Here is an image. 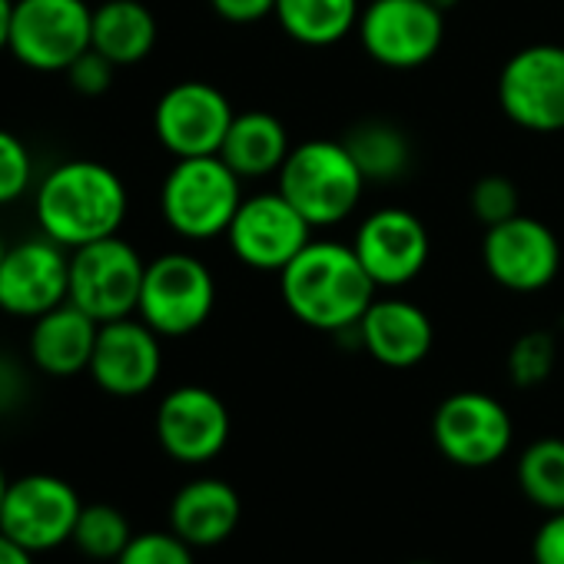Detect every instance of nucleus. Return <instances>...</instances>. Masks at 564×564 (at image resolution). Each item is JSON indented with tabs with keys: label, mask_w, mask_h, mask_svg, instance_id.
I'll return each instance as SVG.
<instances>
[{
	"label": "nucleus",
	"mask_w": 564,
	"mask_h": 564,
	"mask_svg": "<svg viewBox=\"0 0 564 564\" xmlns=\"http://www.w3.org/2000/svg\"><path fill=\"white\" fill-rule=\"evenodd\" d=\"M352 249L379 290H399L422 275L432 256V239L412 209L382 206L359 223Z\"/></svg>",
	"instance_id": "obj_16"
},
{
	"label": "nucleus",
	"mask_w": 564,
	"mask_h": 564,
	"mask_svg": "<svg viewBox=\"0 0 564 564\" xmlns=\"http://www.w3.org/2000/svg\"><path fill=\"white\" fill-rule=\"evenodd\" d=\"M160 333H153L140 316L100 323L94 359H90V379L117 399L143 395L156 386L163 369V349Z\"/></svg>",
	"instance_id": "obj_18"
},
{
	"label": "nucleus",
	"mask_w": 564,
	"mask_h": 564,
	"mask_svg": "<svg viewBox=\"0 0 564 564\" xmlns=\"http://www.w3.org/2000/svg\"><path fill=\"white\" fill-rule=\"evenodd\" d=\"M359 0H275V24L303 47H333L359 28Z\"/></svg>",
	"instance_id": "obj_24"
},
{
	"label": "nucleus",
	"mask_w": 564,
	"mask_h": 564,
	"mask_svg": "<svg viewBox=\"0 0 564 564\" xmlns=\"http://www.w3.org/2000/svg\"><path fill=\"white\" fill-rule=\"evenodd\" d=\"M11 18H14V0H0V51H8V41H11Z\"/></svg>",
	"instance_id": "obj_37"
},
{
	"label": "nucleus",
	"mask_w": 564,
	"mask_h": 564,
	"mask_svg": "<svg viewBox=\"0 0 564 564\" xmlns=\"http://www.w3.org/2000/svg\"><path fill=\"white\" fill-rule=\"evenodd\" d=\"M359 346L389 369H412L429 359L435 343V326L429 313L402 296L372 300L356 326Z\"/></svg>",
	"instance_id": "obj_19"
},
{
	"label": "nucleus",
	"mask_w": 564,
	"mask_h": 564,
	"mask_svg": "<svg viewBox=\"0 0 564 564\" xmlns=\"http://www.w3.org/2000/svg\"><path fill=\"white\" fill-rule=\"evenodd\" d=\"M70 300V249L51 236L8 246L0 262V310L37 319Z\"/></svg>",
	"instance_id": "obj_15"
},
{
	"label": "nucleus",
	"mask_w": 564,
	"mask_h": 564,
	"mask_svg": "<svg viewBox=\"0 0 564 564\" xmlns=\"http://www.w3.org/2000/svg\"><path fill=\"white\" fill-rule=\"evenodd\" d=\"M117 70H120V67H117L113 61H107L100 51L90 47V51H84V54L67 67V80H70V87H74L77 94H84V97H100V94L110 90Z\"/></svg>",
	"instance_id": "obj_32"
},
{
	"label": "nucleus",
	"mask_w": 564,
	"mask_h": 564,
	"mask_svg": "<svg viewBox=\"0 0 564 564\" xmlns=\"http://www.w3.org/2000/svg\"><path fill=\"white\" fill-rule=\"evenodd\" d=\"M34 163L24 140L11 130H0V206L21 199L31 189Z\"/></svg>",
	"instance_id": "obj_31"
},
{
	"label": "nucleus",
	"mask_w": 564,
	"mask_h": 564,
	"mask_svg": "<svg viewBox=\"0 0 564 564\" xmlns=\"http://www.w3.org/2000/svg\"><path fill=\"white\" fill-rule=\"evenodd\" d=\"M18 392H21V372L8 359H0V409L14 405Z\"/></svg>",
	"instance_id": "obj_35"
},
{
	"label": "nucleus",
	"mask_w": 564,
	"mask_h": 564,
	"mask_svg": "<svg viewBox=\"0 0 564 564\" xmlns=\"http://www.w3.org/2000/svg\"><path fill=\"white\" fill-rule=\"evenodd\" d=\"M209 8L226 24H259V21L272 18L275 0H209Z\"/></svg>",
	"instance_id": "obj_34"
},
{
	"label": "nucleus",
	"mask_w": 564,
	"mask_h": 564,
	"mask_svg": "<svg viewBox=\"0 0 564 564\" xmlns=\"http://www.w3.org/2000/svg\"><path fill=\"white\" fill-rule=\"evenodd\" d=\"M97 333H100V323L90 313H84L77 303L67 300L57 310L34 319L31 343H28L31 362L41 372L57 376V379L80 376L90 369Z\"/></svg>",
	"instance_id": "obj_20"
},
{
	"label": "nucleus",
	"mask_w": 564,
	"mask_h": 564,
	"mask_svg": "<svg viewBox=\"0 0 564 564\" xmlns=\"http://www.w3.org/2000/svg\"><path fill=\"white\" fill-rule=\"evenodd\" d=\"M242 518V501L236 488L223 478H193L186 481L170 505V528L189 547L223 544Z\"/></svg>",
	"instance_id": "obj_21"
},
{
	"label": "nucleus",
	"mask_w": 564,
	"mask_h": 564,
	"mask_svg": "<svg viewBox=\"0 0 564 564\" xmlns=\"http://www.w3.org/2000/svg\"><path fill=\"white\" fill-rule=\"evenodd\" d=\"M229 409L203 386H180L156 409V438L163 452L183 465L213 462L229 442Z\"/></svg>",
	"instance_id": "obj_17"
},
{
	"label": "nucleus",
	"mask_w": 564,
	"mask_h": 564,
	"mask_svg": "<svg viewBox=\"0 0 564 564\" xmlns=\"http://www.w3.org/2000/svg\"><path fill=\"white\" fill-rule=\"evenodd\" d=\"M275 180V189L313 223V229L346 223L369 186L343 140L296 143Z\"/></svg>",
	"instance_id": "obj_3"
},
{
	"label": "nucleus",
	"mask_w": 564,
	"mask_h": 564,
	"mask_svg": "<svg viewBox=\"0 0 564 564\" xmlns=\"http://www.w3.org/2000/svg\"><path fill=\"white\" fill-rule=\"evenodd\" d=\"M94 8L87 0H14L8 51L31 70L67 74L90 51Z\"/></svg>",
	"instance_id": "obj_7"
},
{
	"label": "nucleus",
	"mask_w": 564,
	"mask_h": 564,
	"mask_svg": "<svg viewBox=\"0 0 564 564\" xmlns=\"http://www.w3.org/2000/svg\"><path fill=\"white\" fill-rule=\"evenodd\" d=\"M216 306V279L193 252H163L147 262L137 316L160 336L196 333Z\"/></svg>",
	"instance_id": "obj_5"
},
{
	"label": "nucleus",
	"mask_w": 564,
	"mask_h": 564,
	"mask_svg": "<svg viewBox=\"0 0 564 564\" xmlns=\"http://www.w3.org/2000/svg\"><path fill=\"white\" fill-rule=\"evenodd\" d=\"M80 511L84 501L70 481L34 471L8 485L4 508H0V531L31 554H44L74 538Z\"/></svg>",
	"instance_id": "obj_11"
},
{
	"label": "nucleus",
	"mask_w": 564,
	"mask_h": 564,
	"mask_svg": "<svg viewBox=\"0 0 564 564\" xmlns=\"http://www.w3.org/2000/svg\"><path fill=\"white\" fill-rule=\"evenodd\" d=\"M534 564H564V511H551L531 541Z\"/></svg>",
	"instance_id": "obj_33"
},
{
	"label": "nucleus",
	"mask_w": 564,
	"mask_h": 564,
	"mask_svg": "<svg viewBox=\"0 0 564 564\" xmlns=\"http://www.w3.org/2000/svg\"><path fill=\"white\" fill-rule=\"evenodd\" d=\"M113 564H196V561H193V547L170 528V531L133 534Z\"/></svg>",
	"instance_id": "obj_30"
},
{
	"label": "nucleus",
	"mask_w": 564,
	"mask_h": 564,
	"mask_svg": "<svg viewBox=\"0 0 564 564\" xmlns=\"http://www.w3.org/2000/svg\"><path fill=\"white\" fill-rule=\"evenodd\" d=\"M37 554H31L28 547H21L18 541H11L4 531H0V564H34Z\"/></svg>",
	"instance_id": "obj_36"
},
{
	"label": "nucleus",
	"mask_w": 564,
	"mask_h": 564,
	"mask_svg": "<svg viewBox=\"0 0 564 564\" xmlns=\"http://www.w3.org/2000/svg\"><path fill=\"white\" fill-rule=\"evenodd\" d=\"M4 256H8V242L0 239V262H4Z\"/></svg>",
	"instance_id": "obj_40"
},
{
	"label": "nucleus",
	"mask_w": 564,
	"mask_h": 564,
	"mask_svg": "<svg viewBox=\"0 0 564 564\" xmlns=\"http://www.w3.org/2000/svg\"><path fill=\"white\" fill-rule=\"evenodd\" d=\"M343 143L349 147L352 160L359 163L366 183H395L412 170V140L392 120H359L346 130Z\"/></svg>",
	"instance_id": "obj_25"
},
{
	"label": "nucleus",
	"mask_w": 564,
	"mask_h": 564,
	"mask_svg": "<svg viewBox=\"0 0 564 564\" xmlns=\"http://www.w3.org/2000/svg\"><path fill=\"white\" fill-rule=\"evenodd\" d=\"M147 262L120 232L70 249V303L97 323L137 316Z\"/></svg>",
	"instance_id": "obj_6"
},
{
	"label": "nucleus",
	"mask_w": 564,
	"mask_h": 564,
	"mask_svg": "<svg viewBox=\"0 0 564 564\" xmlns=\"http://www.w3.org/2000/svg\"><path fill=\"white\" fill-rule=\"evenodd\" d=\"M226 242L242 265L279 275L313 242V223L279 189L252 193L242 196Z\"/></svg>",
	"instance_id": "obj_9"
},
{
	"label": "nucleus",
	"mask_w": 564,
	"mask_h": 564,
	"mask_svg": "<svg viewBox=\"0 0 564 564\" xmlns=\"http://www.w3.org/2000/svg\"><path fill=\"white\" fill-rule=\"evenodd\" d=\"M438 452L462 468H488L511 448L514 425L508 409L488 392H455L432 415Z\"/></svg>",
	"instance_id": "obj_12"
},
{
	"label": "nucleus",
	"mask_w": 564,
	"mask_h": 564,
	"mask_svg": "<svg viewBox=\"0 0 564 564\" xmlns=\"http://www.w3.org/2000/svg\"><path fill=\"white\" fill-rule=\"evenodd\" d=\"M359 44L389 70L425 67L445 41V11L429 0H369L359 14Z\"/></svg>",
	"instance_id": "obj_8"
},
{
	"label": "nucleus",
	"mask_w": 564,
	"mask_h": 564,
	"mask_svg": "<svg viewBox=\"0 0 564 564\" xmlns=\"http://www.w3.org/2000/svg\"><path fill=\"white\" fill-rule=\"evenodd\" d=\"M468 209L471 216L488 229V226H498L511 216L521 213V196H518V186L501 176V173H488L481 180H475L471 193H468Z\"/></svg>",
	"instance_id": "obj_29"
},
{
	"label": "nucleus",
	"mask_w": 564,
	"mask_h": 564,
	"mask_svg": "<svg viewBox=\"0 0 564 564\" xmlns=\"http://www.w3.org/2000/svg\"><path fill=\"white\" fill-rule=\"evenodd\" d=\"M236 110L216 84L183 80L173 84L153 110V130L163 150L176 160L186 156H216L229 133Z\"/></svg>",
	"instance_id": "obj_14"
},
{
	"label": "nucleus",
	"mask_w": 564,
	"mask_h": 564,
	"mask_svg": "<svg viewBox=\"0 0 564 564\" xmlns=\"http://www.w3.org/2000/svg\"><path fill=\"white\" fill-rule=\"evenodd\" d=\"M429 4H435L438 11H445V14H448L452 8H458V4H462V0H429Z\"/></svg>",
	"instance_id": "obj_38"
},
{
	"label": "nucleus",
	"mask_w": 564,
	"mask_h": 564,
	"mask_svg": "<svg viewBox=\"0 0 564 564\" xmlns=\"http://www.w3.org/2000/svg\"><path fill=\"white\" fill-rule=\"evenodd\" d=\"M293 143L282 120L269 110H242L232 117L229 133L223 140L219 156L232 166L242 180H262L275 176L286 163Z\"/></svg>",
	"instance_id": "obj_22"
},
{
	"label": "nucleus",
	"mask_w": 564,
	"mask_h": 564,
	"mask_svg": "<svg viewBox=\"0 0 564 564\" xmlns=\"http://www.w3.org/2000/svg\"><path fill=\"white\" fill-rule=\"evenodd\" d=\"M156 18L143 0H104L94 8L90 47L117 67L143 64L156 47Z\"/></svg>",
	"instance_id": "obj_23"
},
{
	"label": "nucleus",
	"mask_w": 564,
	"mask_h": 564,
	"mask_svg": "<svg viewBox=\"0 0 564 564\" xmlns=\"http://www.w3.org/2000/svg\"><path fill=\"white\" fill-rule=\"evenodd\" d=\"M133 531L130 521L120 508L113 505H84L77 528H74V547L84 557L94 561H117L123 554V547L130 544Z\"/></svg>",
	"instance_id": "obj_27"
},
{
	"label": "nucleus",
	"mask_w": 564,
	"mask_h": 564,
	"mask_svg": "<svg viewBox=\"0 0 564 564\" xmlns=\"http://www.w3.org/2000/svg\"><path fill=\"white\" fill-rule=\"evenodd\" d=\"M518 488L541 511H564V438H538L518 458Z\"/></svg>",
	"instance_id": "obj_26"
},
{
	"label": "nucleus",
	"mask_w": 564,
	"mask_h": 564,
	"mask_svg": "<svg viewBox=\"0 0 564 564\" xmlns=\"http://www.w3.org/2000/svg\"><path fill=\"white\" fill-rule=\"evenodd\" d=\"M379 286L362 269L352 242L313 239L279 272V296L296 323L346 336L372 306Z\"/></svg>",
	"instance_id": "obj_1"
},
{
	"label": "nucleus",
	"mask_w": 564,
	"mask_h": 564,
	"mask_svg": "<svg viewBox=\"0 0 564 564\" xmlns=\"http://www.w3.org/2000/svg\"><path fill=\"white\" fill-rule=\"evenodd\" d=\"M34 209L44 236L67 249H77L117 236L127 219L130 196L127 183L107 163L70 160L44 176Z\"/></svg>",
	"instance_id": "obj_2"
},
{
	"label": "nucleus",
	"mask_w": 564,
	"mask_h": 564,
	"mask_svg": "<svg viewBox=\"0 0 564 564\" xmlns=\"http://www.w3.org/2000/svg\"><path fill=\"white\" fill-rule=\"evenodd\" d=\"M8 475H4V468H0V508H4V495H8Z\"/></svg>",
	"instance_id": "obj_39"
},
{
	"label": "nucleus",
	"mask_w": 564,
	"mask_h": 564,
	"mask_svg": "<svg viewBox=\"0 0 564 564\" xmlns=\"http://www.w3.org/2000/svg\"><path fill=\"white\" fill-rule=\"evenodd\" d=\"M498 107L521 130H564V47L531 44L511 54L498 74Z\"/></svg>",
	"instance_id": "obj_10"
},
{
	"label": "nucleus",
	"mask_w": 564,
	"mask_h": 564,
	"mask_svg": "<svg viewBox=\"0 0 564 564\" xmlns=\"http://www.w3.org/2000/svg\"><path fill=\"white\" fill-rule=\"evenodd\" d=\"M557 359V346L547 333H524L508 352V376L518 389L541 386Z\"/></svg>",
	"instance_id": "obj_28"
},
{
	"label": "nucleus",
	"mask_w": 564,
	"mask_h": 564,
	"mask_svg": "<svg viewBox=\"0 0 564 564\" xmlns=\"http://www.w3.org/2000/svg\"><path fill=\"white\" fill-rule=\"evenodd\" d=\"M242 203V176L216 156L176 160L160 186V213L166 226L193 242L226 236Z\"/></svg>",
	"instance_id": "obj_4"
},
{
	"label": "nucleus",
	"mask_w": 564,
	"mask_h": 564,
	"mask_svg": "<svg viewBox=\"0 0 564 564\" xmlns=\"http://www.w3.org/2000/svg\"><path fill=\"white\" fill-rule=\"evenodd\" d=\"M409 564H435V561H409Z\"/></svg>",
	"instance_id": "obj_41"
},
{
	"label": "nucleus",
	"mask_w": 564,
	"mask_h": 564,
	"mask_svg": "<svg viewBox=\"0 0 564 564\" xmlns=\"http://www.w3.org/2000/svg\"><path fill=\"white\" fill-rule=\"evenodd\" d=\"M481 259L501 290L541 293L561 272V242L547 223L518 213L485 229Z\"/></svg>",
	"instance_id": "obj_13"
}]
</instances>
